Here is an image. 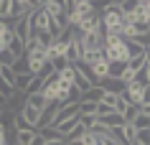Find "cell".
<instances>
[{
	"mask_svg": "<svg viewBox=\"0 0 150 145\" xmlns=\"http://www.w3.org/2000/svg\"><path fill=\"white\" fill-rule=\"evenodd\" d=\"M104 59L107 61H120V64H127L130 61V54H127V41L117 33H104Z\"/></svg>",
	"mask_w": 150,
	"mask_h": 145,
	"instance_id": "1",
	"label": "cell"
},
{
	"mask_svg": "<svg viewBox=\"0 0 150 145\" xmlns=\"http://www.w3.org/2000/svg\"><path fill=\"white\" fill-rule=\"evenodd\" d=\"M99 23L104 33H122V5L120 3H107L99 13Z\"/></svg>",
	"mask_w": 150,
	"mask_h": 145,
	"instance_id": "2",
	"label": "cell"
},
{
	"mask_svg": "<svg viewBox=\"0 0 150 145\" xmlns=\"http://www.w3.org/2000/svg\"><path fill=\"white\" fill-rule=\"evenodd\" d=\"M66 64L69 66H76L81 61V56H84V46H81V33L74 31L71 28L69 33H66Z\"/></svg>",
	"mask_w": 150,
	"mask_h": 145,
	"instance_id": "3",
	"label": "cell"
},
{
	"mask_svg": "<svg viewBox=\"0 0 150 145\" xmlns=\"http://www.w3.org/2000/svg\"><path fill=\"white\" fill-rule=\"evenodd\" d=\"M31 23H33V31H46V33H51V36H54V38H61L64 33L59 31V28H56L54 25V21H51V16H48L46 10L41 8H36L33 10V16H31Z\"/></svg>",
	"mask_w": 150,
	"mask_h": 145,
	"instance_id": "4",
	"label": "cell"
},
{
	"mask_svg": "<svg viewBox=\"0 0 150 145\" xmlns=\"http://www.w3.org/2000/svg\"><path fill=\"white\" fill-rule=\"evenodd\" d=\"M46 64H48V59H46V51H43V48L25 54V66H28V74H31V76H41V71H43Z\"/></svg>",
	"mask_w": 150,
	"mask_h": 145,
	"instance_id": "5",
	"label": "cell"
},
{
	"mask_svg": "<svg viewBox=\"0 0 150 145\" xmlns=\"http://www.w3.org/2000/svg\"><path fill=\"white\" fill-rule=\"evenodd\" d=\"M81 46L84 51H102L104 48V31H89V33H81Z\"/></svg>",
	"mask_w": 150,
	"mask_h": 145,
	"instance_id": "6",
	"label": "cell"
},
{
	"mask_svg": "<svg viewBox=\"0 0 150 145\" xmlns=\"http://www.w3.org/2000/svg\"><path fill=\"white\" fill-rule=\"evenodd\" d=\"M13 36H16L21 43H28V38L33 36V23H31V16L28 18H21V21H13Z\"/></svg>",
	"mask_w": 150,
	"mask_h": 145,
	"instance_id": "7",
	"label": "cell"
},
{
	"mask_svg": "<svg viewBox=\"0 0 150 145\" xmlns=\"http://www.w3.org/2000/svg\"><path fill=\"white\" fill-rule=\"evenodd\" d=\"M145 87H148V84H142L140 79H135V81H130V84H127V89H125V97L130 99V105H135L137 110H140V105H142Z\"/></svg>",
	"mask_w": 150,
	"mask_h": 145,
	"instance_id": "8",
	"label": "cell"
},
{
	"mask_svg": "<svg viewBox=\"0 0 150 145\" xmlns=\"http://www.w3.org/2000/svg\"><path fill=\"white\" fill-rule=\"evenodd\" d=\"M59 92H61V84L56 81V74H54L51 79L43 81V89H41V94H43V99H46L48 105H56V102H59Z\"/></svg>",
	"mask_w": 150,
	"mask_h": 145,
	"instance_id": "9",
	"label": "cell"
},
{
	"mask_svg": "<svg viewBox=\"0 0 150 145\" xmlns=\"http://www.w3.org/2000/svg\"><path fill=\"white\" fill-rule=\"evenodd\" d=\"M97 122L102 125V127H107V130H112V132H117L122 125H125V117L122 115H117V112H110V115H102V117H97Z\"/></svg>",
	"mask_w": 150,
	"mask_h": 145,
	"instance_id": "10",
	"label": "cell"
},
{
	"mask_svg": "<svg viewBox=\"0 0 150 145\" xmlns=\"http://www.w3.org/2000/svg\"><path fill=\"white\" fill-rule=\"evenodd\" d=\"M132 13H135V23L150 25V0H137L135 8H132Z\"/></svg>",
	"mask_w": 150,
	"mask_h": 145,
	"instance_id": "11",
	"label": "cell"
},
{
	"mask_svg": "<svg viewBox=\"0 0 150 145\" xmlns=\"http://www.w3.org/2000/svg\"><path fill=\"white\" fill-rule=\"evenodd\" d=\"M97 87L102 89V92H112V94H125V81L122 79H102Z\"/></svg>",
	"mask_w": 150,
	"mask_h": 145,
	"instance_id": "12",
	"label": "cell"
},
{
	"mask_svg": "<svg viewBox=\"0 0 150 145\" xmlns=\"http://www.w3.org/2000/svg\"><path fill=\"white\" fill-rule=\"evenodd\" d=\"M18 112H21V117L25 120V125H28L31 130L38 127V122H41V112H38V110H33V107L23 105V110H18Z\"/></svg>",
	"mask_w": 150,
	"mask_h": 145,
	"instance_id": "13",
	"label": "cell"
},
{
	"mask_svg": "<svg viewBox=\"0 0 150 145\" xmlns=\"http://www.w3.org/2000/svg\"><path fill=\"white\" fill-rule=\"evenodd\" d=\"M74 79H76V69L74 66H64V69L56 71V81L61 87H74Z\"/></svg>",
	"mask_w": 150,
	"mask_h": 145,
	"instance_id": "14",
	"label": "cell"
},
{
	"mask_svg": "<svg viewBox=\"0 0 150 145\" xmlns=\"http://www.w3.org/2000/svg\"><path fill=\"white\" fill-rule=\"evenodd\" d=\"M25 105L28 107H33V110H38V112H43V110H48V102L43 99V94L41 92H33V94H25Z\"/></svg>",
	"mask_w": 150,
	"mask_h": 145,
	"instance_id": "15",
	"label": "cell"
},
{
	"mask_svg": "<svg viewBox=\"0 0 150 145\" xmlns=\"http://www.w3.org/2000/svg\"><path fill=\"white\" fill-rule=\"evenodd\" d=\"M117 135H120V140H122V143L132 145V143H135V135H137V130L132 127V122H125V125L117 130Z\"/></svg>",
	"mask_w": 150,
	"mask_h": 145,
	"instance_id": "16",
	"label": "cell"
},
{
	"mask_svg": "<svg viewBox=\"0 0 150 145\" xmlns=\"http://www.w3.org/2000/svg\"><path fill=\"white\" fill-rule=\"evenodd\" d=\"M36 137H38L36 130H16V140H13V143H18V145H33Z\"/></svg>",
	"mask_w": 150,
	"mask_h": 145,
	"instance_id": "17",
	"label": "cell"
},
{
	"mask_svg": "<svg viewBox=\"0 0 150 145\" xmlns=\"http://www.w3.org/2000/svg\"><path fill=\"white\" fill-rule=\"evenodd\" d=\"M31 81H33V76L31 74H21V76H16V92L18 94H28V87H31Z\"/></svg>",
	"mask_w": 150,
	"mask_h": 145,
	"instance_id": "18",
	"label": "cell"
},
{
	"mask_svg": "<svg viewBox=\"0 0 150 145\" xmlns=\"http://www.w3.org/2000/svg\"><path fill=\"white\" fill-rule=\"evenodd\" d=\"M120 102V94H112V92H102V99H99V107H104V110H112L115 112V107H117Z\"/></svg>",
	"mask_w": 150,
	"mask_h": 145,
	"instance_id": "19",
	"label": "cell"
},
{
	"mask_svg": "<svg viewBox=\"0 0 150 145\" xmlns=\"http://www.w3.org/2000/svg\"><path fill=\"white\" fill-rule=\"evenodd\" d=\"M0 21H13V0H0Z\"/></svg>",
	"mask_w": 150,
	"mask_h": 145,
	"instance_id": "20",
	"label": "cell"
},
{
	"mask_svg": "<svg viewBox=\"0 0 150 145\" xmlns=\"http://www.w3.org/2000/svg\"><path fill=\"white\" fill-rule=\"evenodd\" d=\"M122 74H125V64H120V61H110L107 79H122Z\"/></svg>",
	"mask_w": 150,
	"mask_h": 145,
	"instance_id": "21",
	"label": "cell"
},
{
	"mask_svg": "<svg viewBox=\"0 0 150 145\" xmlns=\"http://www.w3.org/2000/svg\"><path fill=\"white\" fill-rule=\"evenodd\" d=\"M99 99H102V89L99 87H92L89 92L81 94V102H97V105H99Z\"/></svg>",
	"mask_w": 150,
	"mask_h": 145,
	"instance_id": "22",
	"label": "cell"
},
{
	"mask_svg": "<svg viewBox=\"0 0 150 145\" xmlns=\"http://www.w3.org/2000/svg\"><path fill=\"white\" fill-rule=\"evenodd\" d=\"M16 61H18V59L13 56L10 48H3V51H0V66H13Z\"/></svg>",
	"mask_w": 150,
	"mask_h": 145,
	"instance_id": "23",
	"label": "cell"
},
{
	"mask_svg": "<svg viewBox=\"0 0 150 145\" xmlns=\"http://www.w3.org/2000/svg\"><path fill=\"white\" fill-rule=\"evenodd\" d=\"M127 54H130V59L142 56V54H145V46H140L137 41H127Z\"/></svg>",
	"mask_w": 150,
	"mask_h": 145,
	"instance_id": "24",
	"label": "cell"
},
{
	"mask_svg": "<svg viewBox=\"0 0 150 145\" xmlns=\"http://www.w3.org/2000/svg\"><path fill=\"white\" fill-rule=\"evenodd\" d=\"M13 94H16V89H13V84H8L5 79H0V97H3V99L8 102V99H10Z\"/></svg>",
	"mask_w": 150,
	"mask_h": 145,
	"instance_id": "25",
	"label": "cell"
},
{
	"mask_svg": "<svg viewBox=\"0 0 150 145\" xmlns=\"http://www.w3.org/2000/svg\"><path fill=\"white\" fill-rule=\"evenodd\" d=\"M132 127L135 130H150V117H145V115L137 112V117L132 120Z\"/></svg>",
	"mask_w": 150,
	"mask_h": 145,
	"instance_id": "26",
	"label": "cell"
},
{
	"mask_svg": "<svg viewBox=\"0 0 150 145\" xmlns=\"http://www.w3.org/2000/svg\"><path fill=\"white\" fill-rule=\"evenodd\" d=\"M99 105L97 102H79V115H97Z\"/></svg>",
	"mask_w": 150,
	"mask_h": 145,
	"instance_id": "27",
	"label": "cell"
},
{
	"mask_svg": "<svg viewBox=\"0 0 150 145\" xmlns=\"http://www.w3.org/2000/svg\"><path fill=\"white\" fill-rule=\"evenodd\" d=\"M79 125L84 130H92L97 125V115H79Z\"/></svg>",
	"mask_w": 150,
	"mask_h": 145,
	"instance_id": "28",
	"label": "cell"
},
{
	"mask_svg": "<svg viewBox=\"0 0 150 145\" xmlns=\"http://www.w3.org/2000/svg\"><path fill=\"white\" fill-rule=\"evenodd\" d=\"M135 145H150V130H137Z\"/></svg>",
	"mask_w": 150,
	"mask_h": 145,
	"instance_id": "29",
	"label": "cell"
},
{
	"mask_svg": "<svg viewBox=\"0 0 150 145\" xmlns=\"http://www.w3.org/2000/svg\"><path fill=\"white\" fill-rule=\"evenodd\" d=\"M0 79H5L8 84H16V74H13V69H10V66H3V69H0ZM13 89H16V87H13Z\"/></svg>",
	"mask_w": 150,
	"mask_h": 145,
	"instance_id": "30",
	"label": "cell"
},
{
	"mask_svg": "<svg viewBox=\"0 0 150 145\" xmlns=\"http://www.w3.org/2000/svg\"><path fill=\"white\" fill-rule=\"evenodd\" d=\"M41 89H43V79H41V76H33L31 87H28V94H33V92H41Z\"/></svg>",
	"mask_w": 150,
	"mask_h": 145,
	"instance_id": "31",
	"label": "cell"
},
{
	"mask_svg": "<svg viewBox=\"0 0 150 145\" xmlns=\"http://www.w3.org/2000/svg\"><path fill=\"white\" fill-rule=\"evenodd\" d=\"M140 107H150V87H145V94H142V105Z\"/></svg>",
	"mask_w": 150,
	"mask_h": 145,
	"instance_id": "32",
	"label": "cell"
},
{
	"mask_svg": "<svg viewBox=\"0 0 150 145\" xmlns=\"http://www.w3.org/2000/svg\"><path fill=\"white\" fill-rule=\"evenodd\" d=\"M66 140H43V145H64Z\"/></svg>",
	"mask_w": 150,
	"mask_h": 145,
	"instance_id": "33",
	"label": "cell"
},
{
	"mask_svg": "<svg viewBox=\"0 0 150 145\" xmlns=\"http://www.w3.org/2000/svg\"><path fill=\"white\" fill-rule=\"evenodd\" d=\"M0 145H8V137H5V132H0Z\"/></svg>",
	"mask_w": 150,
	"mask_h": 145,
	"instance_id": "34",
	"label": "cell"
},
{
	"mask_svg": "<svg viewBox=\"0 0 150 145\" xmlns=\"http://www.w3.org/2000/svg\"><path fill=\"white\" fill-rule=\"evenodd\" d=\"M0 132H5V127H3V122H0Z\"/></svg>",
	"mask_w": 150,
	"mask_h": 145,
	"instance_id": "35",
	"label": "cell"
},
{
	"mask_svg": "<svg viewBox=\"0 0 150 145\" xmlns=\"http://www.w3.org/2000/svg\"><path fill=\"white\" fill-rule=\"evenodd\" d=\"M3 112H5V107H3V105H0V115H3Z\"/></svg>",
	"mask_w": 150,
	"mask_h": 145,
	"instance_id": "36",
	"label": "cell"
},
{
	"mask_svg": "<svg viewBox=\"0 0 150 145\" xmlns=\"http://www.w3.org/2000/svg\"><path fill=\"white\" fill-rule=\"evenodd\" d=\"M10 145H18V143H10Z\"/></svg>",
	"mask_w": 150,
	"mask_h": 145,
	"instance_id": "37",
	"label": "cell"
},
{
	"mask_svg": "<svg viewBox=\"0 0 150 145\" xmlns=\"http://www.w3.org/2000/svg\"><path fill=\"white\" fill-rule=\"evenodd\" d=\"M64 145H69V143H64Z\"/></svg>",
	"mask_w": 150,
	"mask_h": 145,
	"instance_id": "38",
	"label": "cell"
}]
</instances>
